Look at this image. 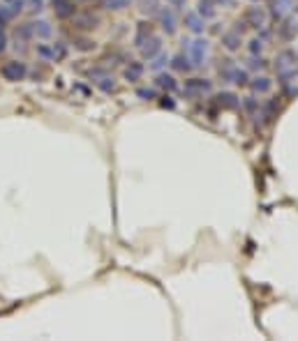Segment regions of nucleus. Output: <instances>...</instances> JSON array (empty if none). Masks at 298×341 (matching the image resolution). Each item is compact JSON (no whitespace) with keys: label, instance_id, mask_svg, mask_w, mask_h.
Segmentation results:
<instances>
[{"label":"nucleus","instance_id":"obj_30","mask_svg":"<svg viewBox=\"0 0 298 341\" xmlns=\"http://www.w3.org/2000/svg\"><path fill=\"white\" fill-rule=\"evenodd\" d=\"M247 51H250V55H261V51H264V41H261L259 37L250 39L247 41Z\"/></svg>","mask_w":298,"mask_h":341},{"label":"nucleus","instance_id":"obj_25","mask_svg":"<svg viewBox=\"0 0 298 341\" xmlns=\"http://www.w3.org/2000/svg\"><path fill=\"white\" fill-rule=\"evenodd\" d=\"M167 65H169V55L164 53V51H160V53L155 55V58H150V65H148V67L153 69L155 74H157V72H162V69L167 67Z\"/></svg>","mask_w":298,"mask_h":341},{"label":"nucleus","instance_id":"obj_33","mask_svg":"<svg viewBox=\"0 0 298 341\" xmlns=\"http://www.w3.org/2000/svg\"><path fill=\"white\" fill-rule=\"evenodd\" d=\"M127 5H130V0H109V3H107V9H113V12H118V9H125Z\"/></svg>","mask_w":298,"mask_h":341},{"label":"nucleus","instance_id":"obj_28","mask_svg":"<svg viewBox=\"0 0 298 341\" xmlns=\"http://www.w3.org/2000/svg\"><path fill=\"white\" fill-rule=\"evenodd\" d=\"M139 7L144 14H157L162 5H160V0H139Z\"/></svg>","mask_w":298,"mask_h":341},{"label":"nucleus","instance_id":"obj_14","mask_svg":"<svg viewBox=\"0 0 298 341\" xmlns=\"http://www.w3.org/2000/svg\"><path fill=\"white\" fill-rule=\"evenodd\" d=\"M155 86H157L160 90H167V92L178 90L176 76H173V74H167V72H157V74H155Z\"/></svg>","mask_w":298,"mask_h":341},{"label":"nucleus","instance_id":"obj_19","mask_svg":"<svg viewBox=\"0 0 298 341\" xmlns=\"http://www.w3.org/2000/svg\"><path fill=\"white\" fill-rule=\"evenodd\" d=\"M74 23H76V28H84V30H90V28H97V23H100V18L95 16L93 12H86V14H74Z\"/></svg>","mask_w":298,"mask_h":341},{"label":"nucleus","instance_id":"obj_41","mask_svg":"<svg viewBox=\"0 0 298 341\" xmlns=\"http://www.w3.org/2000/svg\"><path fill=\"white\" fill-rule=\"evenodd\" d=\"M236 0H215V5H222V7H231Z\"/></svg>","mask_w":298,"mask_h":341},{"label":"nucleus","instance_id":"obj_5","mask_svg":"<svg viewBox=\"0 0 298 341\" xmlns=\"http://www.w3.org/2000/svg\"><path fill=\"white\" fill-rule=\"evenodd\" d=\"M155 16H157L162 32H167V35H176V30H178V16H176V9H173L171 5H169V7H160Z\"/></svg>","mask_w":298,"mask_h":341},{"label":"nucleus","instance_id":"obj_8","mask_svg":"<svg viewBox=\"0 0 298 341\" xmlns=\"http://www.w3.org/2000/svg\"><path fill=\"white\" fill-rule=\"evenodd\" d=\"M296 35H298V21L284 16L277 26V37L282 41H291V39H296Z\"/></svg>","mask_w":298,"mask_h":341},{"label":"nucleus","instance_id":"obj_23","mask_svg":"<svg viewBox=\"0 0 298 341\" xmlns=\"http://www.w3.org/2000/svg\"><path fill=\"white\" fill-rule=\"evenodd\" d=\"M277 111H280V104H277V97L270 101H266L264 106H261V115H264L266 122H270L273 118H277Z\"/></svg>","mask_w":298,"mask_h":341},{"label":"nucleus","instance_id":"obj_7","mask_svg":"<svg viewBox=\"0 0 298 341\" xmlns=\"http://www.w3.org/2000/svg\"><path fill=\"white\" fill-rule=\"evenodd\" d=\"M183 23H185V28L192 32V35H204V30H206V18L199 16V12H196V9H190V12H185V16H183Z\"/></svg>","mask_w":298,"mask_h":341},{"label":"nucleus","instance_id":"obj_32","mask_svg":"<svg viewBox=\"0 0 298 341\" xmlns=\"http://www.w3.org/2000/svg\"><path fill=\"white\" fill-rule=\"evenodd\" d=\"M136 97H139V99H144V101L155 99V90H153V88H139V90H136Z\"/></svg>","mask_w":298,"mask_h":341},{"label":"nucleus","instance_id":"obj_18","mask_svg":"<svg viewBox=\"0 0 298 341\" xmlns=\"http://www.w3.org/2000/svg\"><path fill=\"white\" fill-rule=\"evenodd\" d=\"M247 86L252 88L254 95H266V92H270V88H273V81H270L268 76H254Z\"/></svg>","mask_w":298,"mask_h":341},{"label":"nucleus","instance_id":"obj_42","mask_svg":"<svg viewBox=\"0 0 298 341\" xmlns=\"http://www.w3.org/2000/svg\"><path fill=\"white\" fill-rule=\"evenodd\" d=\"M84 3H97V0H84Z\"/></svg>","mask_w":298,"mask_h":341},{"label":"nucleus","instance_id":"obj_43","mask_svg":"<svg viewBox=\"0 0 298 341\" xmlns=\"http://www.w3.org/2000/svg\"><path fill=\"white\" fill-rule=\"evenodd\" d=\"M252 3H259V0H252Z\"/></svg>","mask_w":298,"mask_h":341},{"label":"nucleus","instance_id":"obj_39","mask_svg":"<svg viewBox=\"0 0 298 341\" xmlns=\"http://www.w3.org/2000/svg\"><path fill=\"white\" fill-rule=\"evenodd\" d=\"M7 49V35H5V30H3V26H0V53Z\"/></svg>","mask_w":298,"mask_h":341},{"label":"nucleus","instance_id":"obj_34","mask_svg":"<svg viewBox=\"0 0 298 341\" xmlns=\"http://www.w3.org/2000/svg\"><path fill=\"white\" fill-rule=\"evenodd\" d=\"M65 53H67L65 44H63V41H56V44H53V58L61 60V58H65Z\"/></svg>","mask_w":298,"mask_h":341},{"label":"nucleus","instance_id":"obj_40","mask_svg":"<svg viewBox=\"0 0 298 341\" xmlns=\"http://www.w3.org/2000/svg\"><path fill=\"white\" fill-rule=\"evenodd\" d=\"M167 3L171 5L173 9H183V7H185V5H187V0H167Z\"/></svg>","mask_w":298,"mask_h":341},{"label":"nucleus","instance_id":"obj_15","mask_svg":"<svg viewBox=\"0 0 298 341\" xmlns=\"http://www.w3.org/2000/svg\"><path fill=\"white\" fill-rule=\"evenodd\" d=\"M169 65H171V69L173 72H181V74H190L192 72V62H190V58H187L185 53H176L173 58H169Z\"/></svg>","mask_w":298,"mask_h":341},{"label":"nucleus","instance_id":"obj_11","mask_svg":"<svg viewBox=\"0 0 298 341\" xmlns=\"http://www.w3.org/2000/svg\"><path fill=\"white\" fill-rule=\"evenodd\" d=\"M222 46L229 51V53H236L238 49L243 46V35L238 30H227V32H222Z\"/></svg>","mask_w":298,"mask_h":341},{"label":"nucleus","instance_id":"obj_27","mask_svg":"<svg viewBox=\"0 0 298 341\" xmlns=\"http://www.w3.org/2000/svg\"><path fill=\"white\" fill-rule=\"evenodd\" d=\"M247 67L252 69V72H264L266 67H268V60L261 58V55H250V65Z\"/></svg>","mask_w":298,"mask_h":341},{"label":"nucleus","instance_id":"obj_16","mask_svg":"<svg viewBox=\"0 0 298 341\" xmlns=\"http://www.w3.org/2000/svg\"><path fill=\"white\" fill-rule=\"evenodd\" d=\"M150 35H153V26H150V21H141L139 26H136V32H134V46L136 49H141V46L148 41Z\"/></svg>","mask_w":298,"mask_h":341},{"label":"nucleus","instance_id":"obj_3","mask_svg":"<svg viewBox=\"0 0 298 341\" xmlns=\"http://www.w3.org/2000/svg\"><path fill=\"white\" fill-rule=\"evenodd\" d=\"M213 92V81H208V78H187L185 86H183V95L187 97V99H199V97L204 95H210Z\"/></svg>","mask_w":298,"mask_h":341},{"label":"nucleus","instance_id":"obj_21","mask_svg":"<svg viewBox=\"0 0 298 341\" xmlns=\"http://www.w3.org/2000/svg\"><path fill=\"white\" fill-rule=\"evenodd\" d=\"M196 12L204 18H215L217 16V5H215V0H199L196 3Z\"/></svg>","mask_w":298,"mask_h":341},{"label":"nucleus","instance_id":"obj_20","mask_svg":"<svg viewBox=\"0 0 298 341\" xmlns=\"http://www.w3.org/2000/svg\"><path fill=\"white\" fill-rule=\"evenodd\" d=\"M30 26H33V35L37 37V39H49V37L53 35L51 23L44 21V18H39V21H33Z\"/></svg>","mask_w":298,"mask_h":341},{"label":"nucleus","instance_id":"obj_17","mask_svg":"<svg viewBox=\"0 0 298 341\" xmlns=\"http://www.w3.org/2000/svg\"><path fill=\"white\" fill-rule=\"evenodd\" d=\"M236 72H238V65L233 62V60H222V65H220V69H217L220 78H222L224 83H233Z\"/></svg>","mask_w":298,"mask_h":341},{"label":"nucleus","instance_id":"obj_13","mask_svg":"<svg viewBox=\"0 0 298 341\" xmlns=\"http://www.w3.org/2000/svg\"><path fill=\"white\" fill-rule=\"evenodd\" d=\"M162 51V37L160 35H150L148 37V41H146L144 46H141V55H144L146 60H150V58H155V55Z\"/></svg>","mask_w":298,"mask_h":341},{"label":"nucleus","instance_id":"obj_24","mask_svg":"<svg viewBox=\"0 0 298 341\" xmlns=\"http://www.w3.org/2000/svg\"><path fill=\"white\" fill-rule=\"evenodd\" d=\"M95 86H97L102 92H113V90H116V78H113V76H107V74H102V76L95 78Z\"/></svg>","mask_w":298,"mask_h":341},{"label":"nucleus","instance_id":"obj_1","mask_svg":"<svg viewBox=\"0 0 298 341\" xmlns=\"http://www.w3.org/2000/svg\"><path fill=\"white\" fill-rule=\"evenodd\" d=\"M275 74H277V83L284 86V83L298 78V55L293 49H284L277 53L275 58Z\"/></svg>","mask_w":298,"mask_h":341},{"label":"nucleus","instance_id":"obj_26","mask_svg":"<svg viewBox=\"0 0 298 341\" xmlns=\"http://www.w3.org/2000/svg\"><path fill=\"white\" fill-rule=\"evenodd\" d=\"M241 106H243V109H245L250 115L259 113V99H256V97H252V95H250V97H243V99H241Z\"/></svg>","mask_w":298,"mask_h":341},{"label":"nucleus","instance_id":"obj_2","mask_svg":"<svg viewBox=\"0 0 298 341\" xmlns=\"http://www.w3.org/2000/svg\"><path fill=\"white\" fill-rule=\"evenodd\" d=\"M183 53L190 58L192 67H204L206 58H208V41L194 37V39H183Z\"/></svg>","mask_w":298,"mask_h":341},{"label":"nucleus","instance_id":"obj_9","mask_svg":"<svg viewBox=\"0 0 298 341\" xmlns=\"http://www.w3.org/2000/svg\"><path fill=\"white\" fill-rule=\"evenodd\" d=\"M215 104L224 111H236L238 106H241V97H238L236 92L224 90V92H220V95H215Z\"/></svg>","mask_w":298,"mask_h":341},{"label":"nucleus","instance_id":"obj_10","mask_svg":"<svg viewBox=\"0 0 298 341\" xmlns=\"http://www.w3.org/2000/svg\"><path fill=\"white\" fill-rule=\"evenodd\" d=\"M293 9V0H270V16L275 21H282L284 16H289Z\"/></svg>","mask_w":298,"mask_h":341},{"label":"nucleus","instance_id":"obj_31","mask_svg":"<svg viewBox=\"0 0 298 341\" xmlns=\"http://www.w3.org/2000/svg\"><path fill=\"white\" fill-rule=\"evenodd\" d=\"M233 83H236V86H247V83H250V74H247V69L238 67L236 76H233Z\"/></svg>","mask_w":298,"mask_h":341},{"label":"nucleus","instance_id":"obj_29","mask_svg":"<svg viewBox=\"0 0 298 341\" xmlns=\"http://www.w3.org/2000/svg\"><path fill=\"white\" fill-rule=\"evenodd\" d=\"M30 37H35L33 35V26H30V23H24L21 28H16V39H19V41L30 39Z\"/></svg>","mask_w":298,"mask_h":341},{"label":"nucleus","instance_id":"obj_12","mask_svg":"<svg viewBox=\"0 0 298 341\" xmlns=\"http://www.w3.org/2000/svg\"><path fill=\"white\" fill-rule=\"evenodd\" d=\"M51 5L58 18H72L76 14V5L72 0H51Z\"/></svg>","mask_w":298,"mask_h":341},{"label":"nucleus","instance_id":"obj_4","mask_svg":"<svg viewBox=\"0 0 298 341\" xmlns=\"http://www.w3.org/2000/svg\"><path fill=\"white\" fill-rule=\"evenodd\" d=\"M26 74H28V67H26L24 60H10V62H5L3 67H0V76L5 78V81H24Z\"/></svg>","mask_w":298,"mask_h":341},{"label":"nucleus","instance_id":"obj_38","mask_svg":"<svg viewBox=\"0 0 298 341\" xmlns=\"http://www.w3.org/2000/svg\"><path fill=\"white\" fill-rule=\"evenodd\" d=\"M160 106H162V109H176V101H173L169 95H164L162 99H160Z\"/></svg>","mask_w":298,"mask_h":341},{"label":"nucleus","instance_id":"obj_36","mask_svg":"<svg viewBox=\"0 0 298 341\" xmlns=\"http://www.w3.org/2000/svg\"><path fill=\"white\" fill-rule=\"evenodd\" d=\"M26 5H28L30 12H42V9H44V3H42V0H26Z\"/></svg>","mask_w":298,"mask_h":341},{"label":"nucleus","instance_id":"obj_22","mask_svg":"<svg viewBox=\"0 0 298 341\" xmlns=\"http://www.w3.org/2000/svg\"><path fill=\"white\" fill-rule=\"evenodd\" d=\"M141 74H144V65H141V62H130L125 67V72H123V76H125V81L136 83L141 78Z\"/></svg>","mask_w":298,"mask_h":341},{"label":"nucleus","instance_id":"obj_6","mask_svg":"<svg viewBox=\"0 0 298 341\" xmlns=\"http://www.w3.org/2000/svg\"><path fill=\"white\" fill-rule=\"evenodd\" d=\"M243 21H245L247 28H254V30H259V28L266 26V21H268V14H266L264 7H259V5H250V7L245 9V14H243Z\"/></svg>","mask_w":298,"mask_h":341},{"label":"nucleus","instance_id":"obj_37","mask_svg":"<svg viewBox=\"0 0 298 341\" xmlns=\"http://www.w3.org/2000/svg\"><path fill=\"white\" fill-rule=\"evenodd\" d=\"M76 49L90 51V49H95V41H90V39H79V41H76Z\"/></svg>","mask_w":298,"mask_h":341},{"label":"nucleus","instance_id":"obj_35","mask_svg":"<svg viewBox=\"0 0 298 341\" xmlns=\"http://www.w3.org/2000/svg\"><path fill=\"white\" fill-rule=\"evenodd\" d=\"M37 53L42 55L44 60H56L53 58V49H49V46H44V44H37Z\"/></svg>","mask_w":298,"mask_h":341}]
</instances>
